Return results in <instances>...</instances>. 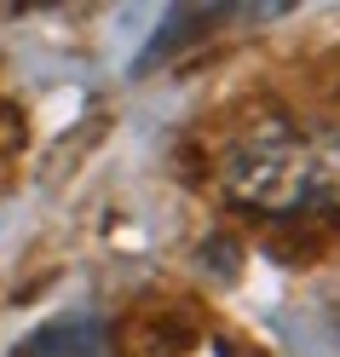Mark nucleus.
Here are the masks:
<instances>
[{
    "instance_id": "nucleus-1",
    "label": "nucleus",
    "mask_w": 340,
    "mask_h": 357,
    "mask_svg": "<svg viewBox=\"0 0 340 357\" xmlns=\"http://www.w3.org/2000/svg\"><path fill=\"white\" fill-rule=\"evenodd\" d=\"M35 357H110V346L93 323H64L35 340Z\"/></svg>"
}]
</instances>
